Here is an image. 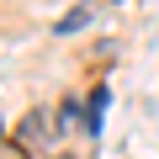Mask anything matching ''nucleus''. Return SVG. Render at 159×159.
Listing matches in <instances>:
<instances>
[{"label": "nucleus", "mask_w": 159, "mask_h": 159, "mask_svg": "<svg viewBox=\"0 0 159 159\" xmlns=\"http://www.w3.org/2000/svg\"><path fill=\"white\" fill-rule=\"evenodd\" d=\"M11 143H16V148H27V154H32V148H43V143H53V117H48L43 106H32V111L16 122Z\"/></svg>", "instance_id": "1"}, {"label": "nucleus", "mask_w": 159, "mask_h": 159, "mask_svg": "<svg viewBox=\"0 0 159 159\" xmlns=\"http://www.w3.org/2000/svg\"><path fill=\"white\" fill-rule=\"evenodd\" d=\"M101 111H106V90H96V96H90V106H85V122H90V133L101 127Z\"/></svg>", "instance_id": "2"}, {"label": "nucleus", "mask_w": 159, "mask_h": 159, "mask_svg": "<svg viewBox=\"0 0 159 159\" xmlns=\"http://www.w3.org/2000/svg\"><path fill=\"white\" fill-rule=\"evenodd\" d=\"M74 27H85V11H80V6H74V11H69V16L53 27V32H74Z\"/></svg>", "instance_id": "3"}, {"label": "nucleus", "mask_w": 159, "mask_h": 159, "mask_svg": "<svg viewBox=\"0 0 159 159\" xmlns=\"http://www.w3.org/2000/svg\"><path fill=\"white\" fill-rule=\"evenodd\" d=\"M48 159H74V154H48Z\"/></svg>", "instance_id": "4"}]
</instances>
